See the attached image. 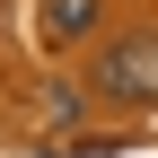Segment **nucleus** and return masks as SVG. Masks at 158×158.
I'll return each mask as SVG.
<instances>
[{
  "mask_svg": "<svg viewBox=\"0 0 158 158\" xmlns=\"http://www.w3.org/2000/svg\"><path fill=\"white\" fill-rule=\"evenodd\" d=\"M88 97H106V106H158V27L114 35L97 53V88Z\"/></svg>",
  "mask_w": 158,
  "mask_h": 158,
  "instance_id": "obj_1",
  "label": "nucleus"
},
{
  "mask_svg": "<svg viewBox=\"0 0 158 158\" xmlns=\"http://www.w3.org/2000/svg\"><path fill=\"white\" fill-rule=\"evenodd\" d=\"M35 35H44L53 53L79 44V35H97V0H44V9H35Z\"/></svg>",
  "mask_w": 158,
  "mask_h": 158,
  "instance_id": "obj_2",
  "label": "nucleus"
},
{
  "mask_svg": "<svg viewBox=\"0 0 158 158\" xmlns=\"http://www.w3.org/2000/svg\"><path fill=\"white\" fill-rule=\"evenodd\" d=\"M79 106H88V88H70V79H44V88H35V114H44V123H70Z\"/></svg>",
  "mask_w": 158,
  "mask_h": 158,
  "instance_id": "obj_3",
  "label": "nucleus"
}]
</instances>
